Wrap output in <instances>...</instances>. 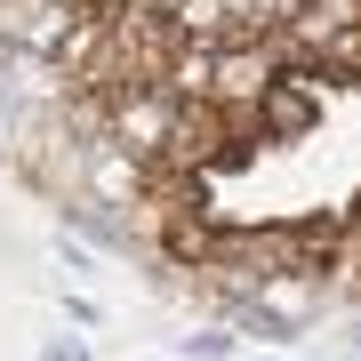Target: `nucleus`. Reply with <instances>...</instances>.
Segmentation results:
<instances>
[{
    "mask_svg": "<svg viewBox=\"0 0 361 361\" xmlns=\"http://www.w3.org/2000/svg\"><path fill=\"white\" fill-rule=\"evenodd\" d=\"M233 345H241V337H233V329L217 322V329H201V337H185V361H233Z\"/></svg>",
    "mask_w": 361,
    "mask_h": 361,
    "instance_id": "f257e3e1",
    "label": "nucleus"
},
{
    "mask_svg": "<svg viewBox=\"0 0 361 361\" xmlns=\"http://www.w3.org/2000/svg\"><path fill=\"white\" fill-rule=\"evenodd\" d=\"M40 361H89V345H80V337H49V345H40Z\"/></svg>",
    "mask_w": 361,
    "mask_h": 361,
    "instance_id": "f03ea898",
    "label": "nucleus"
}]
</instances>
